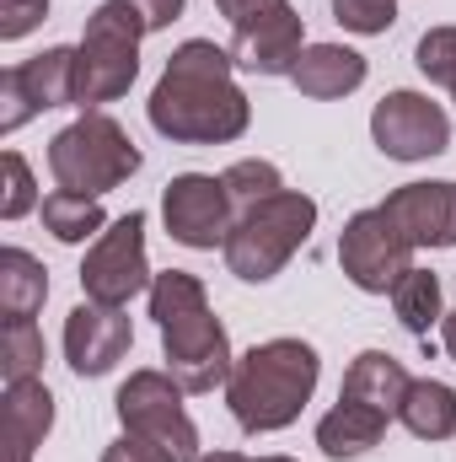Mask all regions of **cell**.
Masks as SVG:
<instances>
[{
	"label": "cell",
	"mask_w": 456,
	"mask_h": 462,
	"mask_svg": "<svg viewBox=\"0 0 456 462\" xmlns=\"http://www.w3.org/2000/svg\"><path fill=\"white\" fill-rule=\"evenodd\" d=\"M451 103H456V87H451Z\"/></svg>",
	"instance_id": "obj_38"
},
{
	"label": "cell",
	"mask_w": 456,
	"mask_h": 462,
	"mask_svg": "<svg viewBox=\"0 0 456 462\" xmlns=\"http://www.w3.org/2000/svg\"><path fill=\"white\" fill-rule=\"evenodd\" d=\"M49 172H54L59 189L103 199V194H114L118 183H129L140 172V145L123 134L118 118L92 108V114H81L76 124H65L49 140Z\"/></svg>",
	"instance_id": "obj_5"
},
{
	"label": "cell",
	"mask_w": 456,
	"mask_h": 462,
	"mask_svg": "<svg viewBox=\"0 0 456 462\" xmlns=\"http://www.w3.org/2000/svg\"><path fill=\"white\" fill-rule=\"evenodd\" d=\"M323 382V355L306 339H263L236 355L226 376V409L247 436H274L301 420Z\"/></svg>",
	"instance_id": "obj_3"
},
{
	"label": "cell",
	"mask_w": 456,
	"mask_h": 462,
	"mask_svg": "<svg viewBox=\"0 0 456 462\" xmlns=\"http://www.w3.org/2000/svg\"><path fill=\"white\" fill-rule=\"evenodd\" d=\"M199 462H247L242 452H210V457H199Z\"/></svg>",
	"instance_id": "obj_35"
},
{
	"label": "cell",
	"mask_w": 456,
	"mask_h": 462,
	"mask_svg": "<svg viewBox=\"0 0 456 462\" xmlns=\"http://www.w3.org/2000/svg\"><path fill=\"white\" fill-rule=\"evenodd\" d=\"M49 301V269L27 247H0V318H38Z\"/></svg>",
	"instance_id": "obj_20"
},
{
	"label": "cell",
	"mask_w": 456,
	"mask_h": 462,
	"mask_svg": "<svg viewBox=\"0 0 456 462\" xmlns=\"http://www.w3.org/2000/svg\"><path fill=\"white\" fill-rule=\"evenodd\" d=\"M145 118L172 145H231L247 134L252 103L236 87L231 49L210 38H188L167 54V70L145 103Z\"/></svg>",
	"instance_id": "obj_1"
},
{
	"label": "cell",
	"mask_w": 456,
	"mask_h": 462,
	"mask_svg": "<svg viewBox=\"0 0 456 462\" xmlns=\"http://www.w3.org/2000/svg\"><path fill=\"white\" fill-rule=\"evenodd\" d=\"M103 462H167L156 447H145V441H134V436H118L114 447L103 452Z\"/></svg>",
	"instance_id": "obj_32"
},
{
	"label": "cell",
	"mask_w": 456,
	"mask_h": 462,
	"mask_svg": "<svg viewBox=\"0 0 456 462\" xmlns=\"http://www.w3.org/2000/svg\"><path fill=\"white\" fill-rule=\"evenodd\" d=\"M43 231L54 236V242H65V247H76V242H87V236H103V231L114 226L108 216H103V205L97 199H87V194H70V189H54V194H43Z\"/></svg>",
	"instance_id": "obj_23"
},
{
	"label": "cell",
	"mask_w": 456,
	"mask_h": 462,
	"mask_svg": "<svg viewBox=\"0 0 456 462\" xmlns=\"http://www.w3.org/2000/svg\"><path fill=\"white\" fill-rule=\"evenodd\" d=\"M140 38H145V22L134 16L129 0H103L92 16H87V32L76 43L81 54V87H76V108H103L118 103L134 76H140Z\"/></svg>",
	"instance_id": "obj_6"
},
{
	"label": "cell",
	"mask_w": 456,
	"mask_h": 462,
	"mask_svg": "<svg viewBox=\"0 0 456 462\" xmlns=\"http://www.w3.org/2000/svg\"><path fill=\"white\" fill-rule=\"evenodd\" d=\"M392 312H397V323H403L414 339H430V328H441V318H446L441 274H430V269L414 263V269L392 285Z\"/></svg>",
	"instance_id": "obj_22"
},
{
	"label": "cell",
	"mask_w": 456,
	"mask_h": 462,
	"mask_svg": "<svg viewBox=\"0 0 456 462\" xmlns=\"http://www.w3.org/2000/svg\"><path fill=\"white\" fill-rule=\"evenodd\" d=\"M129 5H134V16L145 22V32H161V27H172V22L183 16L188 0H129Z\"/></svg>",
	"instance_id": "obj_31"
},
{
	"label": "cell",
	"mask_w": 456,
	"mask_h": 462,
	"mask_svg": "<svg viewBox=\"0 0 456 462\" xmlns=\"http://www.w3.org/2000/svg\"><path fill=\"white\" fill-rule=\"evenodd\" d=\"M333 22H339L343 32L381 38L397 22V0H333Z\"/></svg>",
	"instance_id": "obj_28"
},
{
	"label": "cell",
	"mask_w": 456,
	"mask_h": 462,
	"mask_svg": "<svg viewBox=\"0 0 456 462\" xmlns=\"http://www.w3.org/2000/svg\"><path fill=\"white\" fill-rule=\"evenodd\" d=\"M387 425H392V414H381L370 403H354V398H339L317 420V447H323V457H333V462H354V457H365L370 447H381Z\"/></svg>",
	"instance_id": "obj_17"
},
{
	"label": "cell",
	"mask_w": 456,
	"mask_h": 462,
	"mask_svg": "<svg viewBox=\"0 0 456 462\" xmlns=\"http://www.w3.org/2000/svg\"><path fill=\"white\" fill-rule=\"evenodd\" d=\"M43 16H49V0H0V38L16 43V38H27Z\"/></svg>",
	"instance_id": "obj_30"
},
{
	"label": "cell",
	"mask_w": 456,
	"mask_h": 462,
	"mask_svg": "<svg viewBox=\"0 0 456 462\" xmlns=\"http://www.w3.org/2000/svg\"><path fill=\"white\" fill-rule=\"evenodd\" d=\"M123 436L156 447L167 462H199V425L183 409V387L172 371H129V382L114 398Z\"/></svg>",
	"instance_id": "obj_7"
},
{
	"label": "cell",
	"mask_w": 456,
	"mask_h": 462,
	"mask_svg": "<svg viewBox=\"0 0 456 462\" xmlns=\"http://www.w3.org/2000/svg\"><path fill=\"white\" fill-rule=\"evenodd\" d=\"M150 318L161 328V360L167 371L178 376L183 393H215L226 387L231 365V334L226 323L210 312V296H205V280L188 274V269H167L150 280Z\"/></svg>",
	"instance_id": "obj_2"
},
{
	"label": "cell",
	"mask_w": 456,
	"mask_h": 462,
	"mask_svg": "<svg viewBox=\"0 0 456 462\" xmlns=\"http://www.w3.org/2000/svg\"><path fill=\"white\" fill-rule=\"evenodd\" d=\"M365 76H370V65H365V54L349 49V43H306V54H301L296 70H290L296 92L312 97V103H339V97H349V92L365 87Z\"/></svg>",
	"instance_id": "obj_15"
},
{
	"label": "cell",
	"mask_w": 456,
	"mask_h": 462,
	"mask_svg": "<svg viewBox=\"0 0 456 462\" xmlns=\"http://www.w3.org/2000/svg\"><path fill=\"white\" fill-rule=\"evenodd\" d=\"M215 5H221V16H226V22H242V16H247L252 5H263V0H215Z\"/></svg>",
	"instance_id": "obj_33"
},
{
	"label": "cell",
	"mask_w": 456,
	"mask_h": 462,
	"mask_svg": "<svg viewBox=\"0 0 456 462\" xmlns=\"http://www.w3.org/2000/svg\"><path fill=\"white\" fill-rule=\"evenodd\" d=\"M150 258H145V216L129 210L118 216L103 236H92V253L81 263V291L87 301L103 307H129L140 291H150Z\"/></svg>",
	"instance_id": "obj_8"
},
{
	"label": "cell",
	"mask_w": 456,
	"mask_h": 462,
	"mask_svg": "<svg viewBox=\"0 0 456 462\" xmlns=\"http://www.w3.org/2000/svg\"><path fill=\"white\" fill-rule=\"evenodd\" d=\"M16 81H22V92H27V103H32L38 114H49V108H76L81 54L65 49V43H54V49L22 60V65H16Z\"/></svg>",
	"instance_id": "obj_18"
},
{
	"label": "cell",
	"mask_w": 456,
	"mask_h": 462,
	"mask_svg": "<svg viewBox=\"0 0 456 462\" xmlns=\"http://www.w3.org/2000/svg\"><path fill=\"white\" fill-rule=\"evenodd\" d=\"M16 462H32V452H16Z\"/></svg>",
	"instance_id": "obj_37"
},
{
	"label": "cell",
	"mask_w": 456,
	"mask_h": 462,
	"mask_svg": "<svg viewBox=\"0 0 456 462\" xmlns=\"http://www.w3.org/2000/svg\"><path fill=\"white\" fill-rule=\"evenodd\" d=\"M312 231H317V199L301 194V189H285V194H274L252 210H236V226H231L221 258H226V269L236 280L269 285L306 247Z\"/></svg>",
	"instance_id": "obj_4"
},
{
	"label": "cell",
	"mask_w": 456,
	"mask_h": 462,
	"mask_svg": "<svg viewBox=\"0 0 456 462\" xmlns=\"http://www.w3.org/2000/svg\"><path fill=\"white\" fill-rule=\"evenodd\" d=\"M5 425H11L16 452H38L49 441V430H54V393L43 387V376L5 382Z\"/></svg>",
	"instance_id": "obj_21"
},
{
	"label": "cell",
	"mask_w": 456,
	"mask_h": 462,
	"mask_svg": "<svg viewBox=\"0 0 456 462\" xmlns=\"http://www.w3.org/2000/svg\"><path fill=\"white\" fill-rule=\"evenodd\" d=\"M408 387H414V376L403 371V360H397V355H387V349H360V355L349 360V371H343L339 398L370 403V409H381V414H392V420H397V409H403Z\"/></svg>",
	"instance_id": "obj_16"
},
{
	"label": "cell",
	"mask_w": 456,
	"mask_h": 462,
	"mask_svg": "<svg viewBox=\"0 0 456 462\" xmlns=\"http://www.w3.org/2000/svg\"><path fill=\"white\" fill-rule=\"evenodd\" d=\"M0 172H5L0 221H22L27 210H38V183H32V167L22 162V151H5V156H0Z\"/></svg>",
	"instance_id": "obj_27"
},
{
	"label": "cell",
	"mask_w": 456,
	"mask_h": 462,
	"mask_svg": "<svg viewBox=\"0 0 456 462\" xmlns=\"http://www.w3.org/2000/svg\"><path fill=\"white\" fill-rule=\"evenodd\" d=\"M381 216L408 236V247H456V183L430 178V183H403L381 199Z\"/></svg>",
	"instance_id": "obj_14"
},
{
	"label": "cell",
	"mask_w": 456,
	"mask_h": 462,
	"mask_svg": "<svg viewBox=\"0 0 456 462\" xmlns=\"http://www.w3.org/2000/svg\"><path fill=\"white\" fill-rule=\"evenodd\" d=\"M441 345H446V355L456 360V312H446V318H441Z\"/></svg>",
	"instance_id": "obj_34"
},
{
	"label": "cell",
	"mask_w": 456,
	"mask_h": 462,
	"mask_svg": "<svg viewBox=\"0 0 456 462\" xmlns=\"http://www.w3.org/2000/svg\"><path fill=\"white\" fill-rule=\"evenodd\" d=\"M306 54V22L290 0H263L242 22H231V60L252 76H290Z\"/></svg>",
	"instance_id": "obj_11"
},
{
	"label": "cell",
	"mask_w": 456,
	"mask_h": 462,
	"mask_svg": "<svg viewBox=\"0 0 456 462\" xmlns=\"http://www.w3.org/2000/svg\"><path fill=\"white\" fill-rule=\"evenodd\" d=\"M339 263H343V274H349L354 291H365V296H392V285L414 269V247H408V236L392 226V221L381 216V205H376V210H354V216L343 221Z\"/></svg>",
	"instance_id": "obj_9"
},
{
	"label": "cell",
	"mask_w": 456,
	"mask_h": 462,
	"mask_svg": "<svg viewBox=\"0 0 456 462\" xmlns=\"http://www.w3.org/2000/svg\"><path fill=\"white\" fill-rule=\"evenodd\" d=\"M32 114H38V108L27 103V92H22V81H16V65L0 70V134H16Z\"/></svg>",
	"instance_id": "obj_29"
},
{
	"label": "cell",
	"mask_w": 456,
	"mask_h": 462,
	"mask_svg": "<svg viewBox=\"0 0 456 462\" xmlns=\"http://www.w3.org/2000/svg\"><path fill=\"white\" fill-rule=\"evenodd\" d=\"M129 345H134V323H129L123 307H103V301L70 307V318H65V360H70L76 376H87V382L108 376L129 355Z\"/></svg>",
	"instance_id": "obj_13"
},
{
	"label": "cell",
	"mask_w": 456,
	"mask_h": 462,
	"mask_svg": "<svg viewBox=\"0 0 456 462\" xmlns=\"http://www.w3.org/2000/svg\"><path fill=\"white\" fill-rule=\"evenodd\" d=\"M403 430L419 441H451L456 436V387L441 376H414L403 409H397Z\"/></svg>",
	"instance_id": "obj_19"
},
{
	"label": "cell",
	"mask_w": 456,
	"mask_h": 462,
	"mask_svg": "<svg viewBox=\"0 0 456 462\" xmlns=\"http://www.w3.org/2000/svg\"><path fill=\"white\" fill-rule=\"evenodd\" d=\"M43 371V328L32 318H11L0 328V376L5 382H27Z\"/></svg>",
	"instance_id": "obj_24"
},
{
	"label": "cell",
	"mask_w": 456,
	"mask_h": 462,
	"mask_svg": "<svg viewBox=\"0 0 456 462\" xmlns=\"http://www.w3.org/2000/svg\"><path fill=\"white\" fill-rule=\"evenodd\" d=\"M161 221H167V236L178 247H194V253L226 247L231 226H236V199H231L226 178L178 172L161 194Z\"/></svg>",
	"instance_id": "obj_10"
},
{
	"label": "cell",
	"mask_w": 456,
	"mask_h": 462,
	"mask_svg": "<svg viewBox=\"0 0 456 462\" xmlns=\"http://www.w3.org/2000/svg\"><path fill=\"white\" fill-rule=\"evenodd\" d=\"M414 65H419V76L424 81H435V87H456V27H430L419 43H414Z\"/></svg>",
	"instance_id": "obj_26"
},
{
	"label": "cell",
	"mask_w": 456,
	"mask_h": 462,
	"mask_svg": "<svg viewBox=\"0 0 456 462\" xmlns=\"http://www.w3.org/2000/svg\"><path fill=\"white\" fill-rule=\"evenodd\" d=\"M370 140L392 162H430V156H441L451 145V118L424 92L403 87V92H387L370 108Z\"/></svg>",
	"instance_id": "obj_12"
},
{
	"label": "cell",
	"mask_w": 456,
	"mask_h": 462,
	"mask_svg": "<svg viewBox=\"0 0 456 462\" xmlns=\"http://www.w3.org/2000/svg\"><path fill=\"white\" fill-rule=\"evenodd\" d=\"M247 462H296V457H247Z\"/></svg>",
	"instance_id": "obj_36"
},
{
	"label": "cell",
	"mask_w": 456,
	"mask_h": 462,
	"mask_svg": "<svg viewBox=\"0 0 456 462\" xmlns=\"http://www.w3.org/2000/svg\"><path fill=\"white\" fill-rule=\"evenodd\" d=\"M221 178H226L231 199H236V210H252V205H263V199L285 194V178H279V167H274V162H258V156H247V162H231Z\"/></svg>",
	"instance_id": "obj_25"
}]
</instances>
